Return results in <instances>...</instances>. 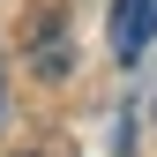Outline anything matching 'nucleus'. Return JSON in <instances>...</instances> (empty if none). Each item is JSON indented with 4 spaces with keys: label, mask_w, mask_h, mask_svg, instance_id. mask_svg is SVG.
Listing matches in <instances>:
<instances>
[{
    "label": "nucleus",
    "mask_w": 157,
    "mask_h": 157,
    "mask_svg": "<svg viewBox=\"0 0 157 157\" xmlns=\"http://www.w3.org/2000/svg\"><path fill=\"white\" fill-rule=\"evenodd\" d=\"M105 37H112V60H120V67H135V60L157 45V0H112Z\"/></svg>",
    "instance_id": "1"
},
{
    "label": "nucleus",
    "mask_w": 157,
    "mask_h": 157,
    "mask_svg": "<svg viewBox=\"0 0 157 157\" xmlns=\"http://www.w3.org/2000/svg\"><path fill=\"white\" fill-rule=\"evenodd\" d=\"M0 97H8V90H0Z\"/></svg>",
    "instance_id": "2"
}]
</instances>
